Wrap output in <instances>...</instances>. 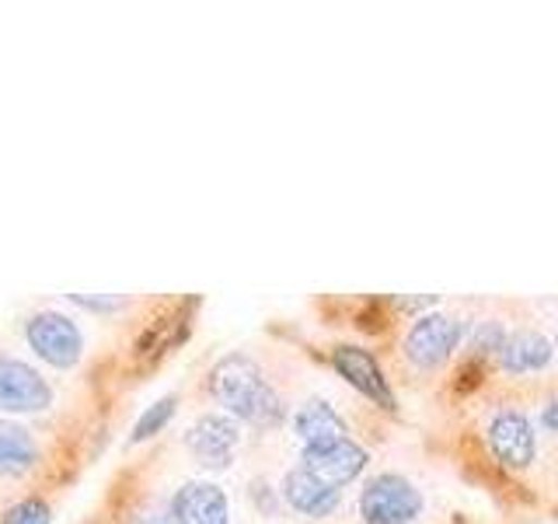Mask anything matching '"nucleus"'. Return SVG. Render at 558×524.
I'll return each mask as SVG.
<instances>
[{"instance_id":"nucleus-1","label":"nucleus","mask_w":558,"mask_h":524,"mask_svg":"<svg viewBox=\"0 0 558 524\" xmlns=\"http://www.w3.org/2000/svg\"><path fill=\"white\" fill-rule=\"evenodd\" d=\"M209 392L231 419L252 427H276L283 419V398L248 354H227L209 371Z\"/></svg>"},{"instance_id":"nucleus-2","label":"nucleus","mask_w":558,"mask_h":524,"mask_svg":"<svg viewBox=\"0 0 558 524\" xmlns=\"http://www.w3.org/2000/svg\"><path fill=\"white\" fill-rule=\"evenodd\" d=\"M423 511V497L405 476H384L371 479L360 493V514L366 524H409Z\"/></svg>"},{"instance_id":"nucleus-3","label":"nucleus","mask_w":558,"mask_h":524,"mask_svg":"<svg viewBox=\"0 0 558 524\" xmlns=\"http://www.w3.org/2000/svg\"><path fill=\"white\" fill-rule=\"evenodd\" d=\"M28 346L35 349V357L46 360L49 367H74L84 354V336L74 319H66L60 311H35L25 325Z\"/></svg>"},{"instance_id":"nucleus-4","label":"nucleus","mask_w":558,"mask_h":524,"mask_svg":"<svg viewBox=\"0 0 558 524\" xmlns=\"http://www.w3.org/2000/svg\"><path fill=\"white\" fill-rule=\"evenodd\" d=\"M238 444H241L238 419L220 416V413L199 416L196 424H192V430L185 433V448L203 468H227L234 462Z\"/></svg>"},{"instance_id":"nucleus-5","label":"nucleus","mask_w":558,"mask_h":524,"mask_svg":"<svg viewBox=\"0 0 558 524\" xmlns=\"http://www.w3.org/2000/svg\"><path fill=\"white\" fill-rule=\"evenodd\" d=\"M52 406L49 381L32 364L0 357V409L4 413H43Z\"/></svg>"},{"instance_id":"nucleus-6","label":"nucleus","mask_w":558,"mask_h":524,"mask_svg":"<svg viewBox=\"0 0 558 524\" xmlns=\"http://www.w3.org/2000/svg\"><path fill=\"white\" fill-rule=\"evenodd\" d=\"M301 468L311 479H318L322 486L342 489L366 468V451L349 441V437L336 444H325V448H304Z\"/></svg>"},{"instance_id":"nucleus-7","label":"nucleus","mask_w":558,"mask_h":524,"mask_svg":"<svg viewBox=\"0 0 558 524\" xmlns=\"http://www.w3.org/2000/svg\"><path fill=\"white\" fill-rule=\"evenodd\" d=\"M458 343H461L458 319H450V314H423L405 336V357L415 367H436L453 354Z\"/></svg>"},{"instance_id":"nucleus-8","label":"nucleus","mask_w":558,"mask_h":524,"mask_svg":"<svg viewBox=\"0 0 558 524\" xmlns=\"http://www.w3.org/2000/svg\"><path fill=\"white\" fill-rule=\"evenodd\" d=\"M174 524H231V503L217 483H185L171 497Z\"/></svg>"},{"instance_id":"nucleus-9","label":"nucleus","mask_w":558,"mask_h":524,"mask_svg":"<svg viewBox=\"0 0 558 524\" xmlns=\"http://www.w3.org/2000/svg\"><path fill=\"white\" fill-rule=\"evenodd\" d=\"M331 367H336V371L353 384L356 392L374 398L377 406L395 409V395H391L388 378H384L374 354H366V349H360V346H336L331 349Z\"/></svg>"},{"instance_id":"nucleus-10","label":"nucleus","mask_w":558,"mask_h":524,"mask_svg":"<svg viewBox=\"0 0 558 524\" xmlns=\"http://www.w3.org/2000/svg\"><path fill=\"white\" fill-rule=\"evenodd\" d=\"M488 444H493L499 462L513 465V468H523V465L534 462L531 424L513 409H502V413L493 416V427H488Z\"/></svg>"},{"instance_id":"nucleus-11","label":"nucleus","mask_w":558,"mask_h":524,"mask_svg":"<svg viewBox=\"0 0 558 524\" xmlns=\"http://www.w3.org/2000/svg\"><path fill=\"white\" fill-rule=\"evenodd\" d=\"M293 433L304 448H325V444L345 441V419L331 409L328 402L311 398L293 413Z\"/></svg>"},{"instance_id":"nucleus-12","label":"nucleus","mask_w":558,"mask_h":524,"mask_svg":"<svg viewBox=\"0 0 558 524\" xmlns=\"http://www.w3.org/2000/svg\"><path fill=\"white\" fill-rule=\"evenodd\" d=\"M283 497H287V503L293 507V511L304 514V517H328L339 507V489L322 486L318 479H311L304 468L287 472Z\"/></svg>"},{"instance_id":"nucleus-13","label":"nucleus","mask_w":558,"mask_h":524,"mask_svg":"<svg viewBox=\"0 0 558 524\" xmlns=\"http://www.w3.org/2000/svg\"><path fill=\"white\" fill-rule=\"evenodd\" d=\"M551 343L541 336V332H517V336L502 340L499 346V360L506 371L523 374V371H541L551 360Z\"/></svg>"},{"instance_id":"nucleus-14","label":"nucleus","mask_w":558,"mask_h":524,"mask_svg":"<svg viewBox=\"0 0 558 524\" xmlns=\"http://www.w3.org/2000/svg\"><path fill=\"white\" fill-rule=\"evenodd\" d=\"M39 462V444L32 430L0 419V476H22Z\"/></svg>"},{"instance_id":"nucleus-15","label":"nucleus","mask_w":558,"mask_h":524,"mask_svg":"<svg viewBox=\"0 0 558 524\" xmlns=\"http://www.w3.org/2000/svg\"><path fill=\"white\" fill-rule=\"evenodd\" d=\"M174 406H179V398L174 395H165V398H157L154 406H147V413L140 416L136 427H133V444L150 441L154 433H161L168 427V419L174 416Z\"/></svg>"},{"instance_id":"nucleus-16","label":"nucleus","mask_w":558,"mask_h":524,"mask_svg":"<svg viewBox=\"0 0 558 524\" xmlns=\"http://www.w3.org/2000/svg\"><path fill=\"white\" fill-rule=\"evenodd\" d=\"M0 524H49V503L39 497L17 500Z\"/></svg>"},{"instance_id":"nucleus-17","label":"nucleus","mask_w":558,"mask_h":524,"mask_svg":"<svg viewBox=\"0 0 558 524\" xmlns=\"http://www.w3.org/2000/svg\"><path fill=\"white\" fill-rule=\"evenodd\" d=\"M70 297H74V301L77 305H84V308H119L122 305V297H101V301H92V297H84V294H70Z\"/></svg>"},{"instance_id":"nucleus-18","label":"nucleus","mask_w":558,"mask_h":524,"mask_svg":"<svg viewBox=\"0 0 558 524\" xmlns=\"http://www.w3.org/2000/svg\"><path fill=\"white\" fill-rule=\"evenodd\" d=\"M541 419H545V427H548V430H558V398L545 409V416H541Z\"/></svg>"}]
</instances>
